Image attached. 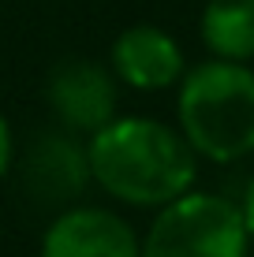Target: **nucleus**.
Instances as JSON below:
<instances>
[{
  "label": "nucleus",
  "instance_id": "obj_1",
  "mask_svg": "<svg viewBox=\"0 0 254 257\" xmlns=\"http://www.w3.org/2000/svg\"><path fill=\"white\" fill-rule=\"evenodd\" d=\"M90 179L116 201L161 209L195 187V149L176 127L146 116H112L86 146Z\"/></svg>",
  "mask_w": 254,
  "mask_h": 257
},
{
  "label": "nucleus",
  "instance_id": "obj_2",
  "mask_svg": "<svg viewBox=\"0 0 254 257\" xmlns=\"http://www.w3.org/2000/svg\"><path fill=\"white\" fill-rule=\"evenodd\" d=\"M180 135L195 153L235 164L254 153V71L232 60H206L180 78Z\"/></svg>",
  "mask_w": 254,
  "mask_h": 257
},
{
  "label": "nucleus",
  "instance_id": "obj_3",
  "mask_svg": "<svg viewBox=\"0 0 254 257\" xmlns=\"http://www.w3.org/2000/svg\"><path fill=\"white\" fill-rule=\"evenodd\" d=\"M250 235L239 205L221 194L187 190L161 205L138 257H247Z\"/></svg>",
  "mask_w": 254,
  "mask_h": 257
},
{
  "label": "nucleus",
  "instance_id": "obj_4",
  "mask_svg": "<svg viewBox=\"0 0 254 257\" xmlns=\"http://www.w3.org/2000/svg\"><path fill=\"white\" fill-rule=\"evenodd\" d=\"M49 108L71 135H98L116 116V82L94 60H64L45 82Z\"/></svg>",
  "mask_w": 254,
  "mask_h": 257
},
{
  "label": "nucleus",
  "instance_id": "obj_5",
  "mask_svg": "<svg viewBox=\"0 0 254 257\" xmlns=\"http://www.w3.org/2000/svg\"><path fill=\"white\" fill-rule=\"evenodd\" d=\"M26 190L41 205H71L90 187V157L71 131H41L23 161Z\"/></svg>",
  "mask_w": 254,
  "mask_h": 257
},
{
  "label": "nucleus",
  "instance_id": "obj_6",
  "mask_svg": "<svg viewBox=\"0 0 254 257\" xmlns=\"http://www.w3.org/2000/svg\"><path fill=\"white\" fill-rule=\"evenodd\" d=\"M41 257H138V235L109 209L71 205L49 224Z\"/></svg>",
  "mask_w": 254,
  "mask_h": 257
},
{
  "label": "nucleus",
  "instance_id": "obj_7",
  "mask_svg": "<svg viewBox=\"0 0 254 257\" xmlns=\"http://www.w3.org/2000/svg\"><path fill=\"white\" fill-rule=\"evenodd\" d=\"M112 75L142 93L168 90L183 78V52L161 26H127L112 45Z\"/></svg>",
  "mask_w": 254,
  "mask_h": 257
},
{
  "label": "nucleus",
  "instance_id": "obj_8",
  "mask_svg": "<svg viewBox=\"0 0 254 257\" xmlns=\"http://www.w3.org/2000/svg\"><path fill=\"white\" fill-rule=\"evenodd\" d=\"M202 45L213 60H254V0H209L202 12Z\"/></svg>",
  "mask_w": 254,
  "mask_h": 257
},
{
  "label": "nucleus",
  "instance_id": "obj_9",
  "mask_svg": "<svg viewBox=\"0 0 254 257\" xmlns=\"http://www.w3.org/2000/svg\"><path fill=\"white\" fill-rule=\"evenodd\" d=\"M12 153H15V142H12V127H8V119L0 116V179H4V172L12 168Z\"/></svg>",
  "mask_w": 254,
  "mask_h": 257
},
{
  "label": "nucleus",
  "instance_id": "obj_10",
  "mask_svg": "<svg viewBox=\"0 0 254 257\" xmlns=\"http://www.w3.org/2000/svg\"><path fill=\"white\" fill-rule=\"evenodd\" d=\"M239 212H243V224H247V235L254 238V179L247 183V194H243V205H239Z\"/></svg>",
  "mask_w": 254,
  "mask_h": 257
}]
</instances>
